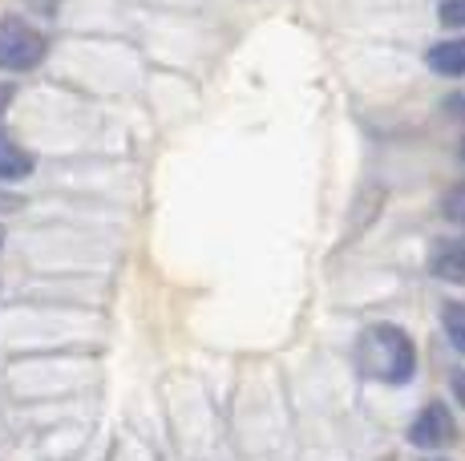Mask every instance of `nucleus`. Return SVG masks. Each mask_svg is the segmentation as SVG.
<instances>
[{"mask_svg": "<svg viewBox=\"0 0 465 461\" xmlns=\"http://www.w3.org/2000/svg\"><path fill=\"white\" fill-rule=\"evenodd\" d=\"M21 207H25L21 194H13V191H5V186H0V215H13V211H21Z\"/></svg>", "mask_w": 465, "mask_h": 461, "instance_id": "f8f14e48", "label": "nucleus"}, {"mask_svg": "<svg viewBox=\"0 0 465 461\" xmlns=\"http://www.w3.org/2000/svg\"><path fill=\"white\" fill-rule=\"evenodd\" d=\"M450 393H453V401L465 409V368H450Z\"/></svg>", "mask_w": 465, "mask_h": 461, "instance_id": "9b49d317", "label": "nucleus"}, {"mask_svg": "<svg viewBox=\"0 0 465 461\" xmlns=\"http://www.w3.org/2000/svg\"><path fill=\"white\" fill-rule=\"evenodd\" d=\"M356 368L361 377L377 380V385H389V388H401L413 380L417 372V344L409 340V332L401 324H369L356 340V352H352Z\"/></svg>", "mask_w": 465, "mask_h": 461, "instance_id": "f257e3e1", "label": "nucleus"}, {"mask_svg": "<svg viewBox=\"0 0 465 461\" xmlns=\"http://www.w3.org/2000/svg\"><path fill=\"white\" fill-rule=\"evenodd\" d=\"M453 437H458V421H453L445 401L421 405V413L409 421V441H413L417 449H441V446H450Z\"/></svg>", "mask_w": 465, "mask_h": 461, "instance_id": "7ed1b4c3", "label": "nucleus"}, {"mask_svg": "<svg viewBox=\"0 0 465 461\" xmlns=\"http://www.w3.org/2000/svg\"><path fill=\"white\" fill-rule=\"evenodd\" d=\"M425 461H441V457H425Z\"/></svg>", "mask_w": 465, "mask_h": 461, "instance_id": "2eb2a0df", "label": "nucleus"}, {"mask_svg": "<svg viewBox=\"0 0 465 461\" xmlns=\"http://www.w3.org/2000/svg\"><path fill=\"white\" fill-rule=\"evenodd\" d=\"M0 251H5V227H0Z\"/></svg>", "mask_w": 465, "mask_h": 461, "instance_id": "ddd939ff", "label": "nucleus"}, {"mask_svg": "<svg viewBox=\"0 0 465 461\" xmlns=\"http://www.w3.org/2000/svg\"><path fill=\"white\" fill-rule=\"evenodd\" d=\"M33 171H37V158L16 138H8L5 130H0V182H21V179H29Z\"/></svg>", "mask_w": 465, "mask_h": 461, "instance_id": "39448f33", "label": "nucleus"}, {"mask_svg": "<svg viewBox=\"0 0 465 461\" xmlns=\"http://www.w3.org/2000/svg\"><path fill=\"white\" fill-rule=\"evenodd\" d=\"M437 21L445 29H465V0H441L437 5Z\"/></svg>", "mask_w": 465, "mask_h": 461, "instance_id": "1a4fd4ad", "label": "nucleus"}, {"mask_svg": "<svg viewBox=\"0 0 465 461\" xmlns=\"http://www.w3.org/2000/svg\"><path fill=\"white\" fill-rule=\"evenodd\" d=\"M429 276L465 288V235L437 239L433 251H429Z\"/></svg>", "mask_w": 465, "mask_h": 461, "instance_id": "20e7f679", "label": "nucleus"}, {"mask_svg": "<svg viewBox=\"0 0 465 461\" xmlns=\"http://www.w3.org/2000/svg\"><path fill=\"white\" fill-rule=\"evenodd\" d=\"M441 110H445V118H453V122H465V90L450 93V97H441Z\"/></svg>", "mask_w": 465, "mask_h": 461, "instance_id": "9d476101", "label": "nucleus"}, {"mask_svg": "<svg viewBox=\"0 0 465 461\" xmlns=\"http://www.w3.org/2000/svg\"><path fill=\"white\" fill-rule=\"evenodd\" d=\"M441 215L450 219V223L465 227V179H461V182H453L450 191L441 194Z\"/></svg>", "mask_w": 465, "mask_h": 461, "instance_id": "6e6552de", "label": "nucleus"}, {"mask_svg": "<svg viewBox=\"0 0 465 461\" xmlns=\"http://www.w3.org/2000/svg\"><path fill=\"white\" fill-rule=\"evenodd\" d=\"M458 154H461V158H465V142H461V150H458Z\"/></svg>", "mask_w": 465, "mask_h": 461, "instance_id": "4468645a", "label": "nucleus"}, {"mask_svg": "<svg viewBox=\"0 0 465 461\" xmlns=\"http://www.w3.org/2000/svg\"><path fill=\"white\" fill-rule=\"evenodd\" d=\"M425 65L433 69L437 77H465V37L437 41V45L425 53Z\"/></svg>", "mask_w": 465, "mask_h": 461, "instance_id": "423d86ee", "label": "nucleus"}, {"mask_svg": "<svg viewBox=\"0 0 465 461\" xmlns=\"http://www.w3.org/2000/svg\"><path fill=\"white\" fill-rule=\"evenodd\" d=\"M49 57V37L37 25L21 16H0V69L5 74H29Z\"/></svg>", "mask_w": 465, "mask_h": 461, "instance_id": "f03ea898", "label": "nucleus"}, {"mask_svg": "<svg viewBox=\"0 0 465 461\" xmlns=\"http://www.w3.org/2000/svg\"><path fill=\"white\" fill-rule=\"evenodd\" d=\"M441 332L450 336V344L465 357V299H445L441 304Z\"/></svg>", "mask_w": 465, "mask_h": 461, "instance_id": "0eeeda50", "label": "nucleus"}]
</instances>
